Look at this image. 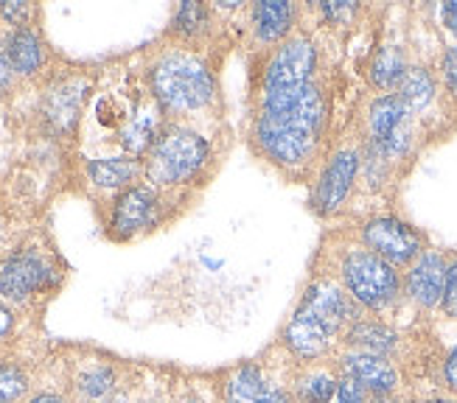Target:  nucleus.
Listing matches in <instances>:
<instances>
[{
	"label": "nucleus",
	"mask_w": 457,
	"mask_h": 403,
	"mask_svg": "<svg viewBox=\"0 0 457 403\" xmlns=\"http://www.w3.org/2000/svg\"><path fill=\"white\" fill-rule=\"evenodd\" d=\"M362 308L334 280H314L284 331V345L301 361L323 358L360 319Z\"/></svg>",
	"instance_id": "obj_1"
},
{
	"label": "nucleus",
	"mask_w": 457,
	"mask_h": 403,
	"mask_svg": "<svg viewBox=\"0 0 457 403\" xmlns=\"http://www.w3.org/2000/svg\"><path fill=\"white\" fill-rule=\"evenodd\" d=\"M326 120V101L320 85H312L306 98L287 115H258L255 140L262 152L281 169H297L312 160Z\"/></svg>",
	"instance_id": "obj_2"
},
{
	"label": "nucleus",
	"mask_w": 457,
	"mask_h": 403,
	"mask_svg": "<svg viewBox=\"0 0 457 403\" xmlns=\"http://www.w3.org/2000/svg\"><path fill=\"white\" fill-rule=\"evenodd\" d=\"M317 51L306 37H295L272 53L262 85V112L258 115H287L292 112L314 85Z\"/></svg>",
	"instance_id": "obj_3"
},
{
	"label": "nucleus",
	"mask_w": 457,
	"mask_h": 403,
	"mask_svg": "<svg viewBox=\"0 0 457 403\" xmlns=\"http://www.w3.org/2000/svg\"><path fill=\"white\" fill-rule=\"evenodd\" d=\"M340 280L362 311H385L402 294V277L387 260L365 247L348 250L340 260Z\"/></svg>",
	"instance_id": "obj_4"
},
{
	"label": "nucleus",
	"mask_w": 457,
	"mask_h": 403,
	"mask_svg": "<svg viewBox=\"0 0 457 403\" xmlns=\"http://www.w3.org/2000/svg\"><path fill=\"white\" fill-rule=\"evenodd\" d=\"M152 87L157 101L171 112H188L205 107L213 95V78L200 59L188 53H171L154 65Z\"/></svg>",
	"instance_id": "obj_5"
},
{
	"label": "nucleus",
	"mask_w": 457,
	"mask_h": 403,
	"mask_svg": "<svg viewBox=\"0 0 457 403\" xmlns=\"http://www.w3.org/2000/svg\"><path fill=\"white\" fill-rule=\"evenodd\" d=\"M208 160V144L188 129H169L154 140L149 157V174L154 183H186Z\"/></svg>",
	"instance_id": "obj_6"
},
{
	"label": "nucleus",
	"mask_w": 457,
	"mask_h": 403,
	"mask_svg": "<svg viewBox=\"0 0 457 403\" xmlns=\"http://www.w3.org/2000/svg\"><path fill=\"white\" fill-rule=\"evenodd\" d=\"M362 244L373 255L387 260L390 267H412L415 260L427 252L424 235L393 216H379V218L365 221Z\"/></svg>",
	"instance_id": "obj_7"
},
{
	"label": "nucleus",
	"mask_w": 457,
	"mask_h": 403,
	"mask_svg": "<svg viewBox=\"0 0 457 403\" xmlns=\"http://www.w3.org/2000/svg\"><path fill=\"white\" fill-rule=\"evenodd\" d=\"M410 110L404 107V101L390 93L379 95L368 110V135H370V146L379 149L382 157L387 160H399L407 154L410 140H412V127H410Z\"/></svg>",
	"instance_id": "obj_8"
},
{
	"label": "nucleus",
	"mask_w": 457,
	"mask_h": 403,
	"mask_svg": "<svg viewBox=\"0 0 457 403\" xmlns=\"http://www.w3.org/2000/svg\"><path fill=\"white\" fill-rule=\"evenodd\" d=\"M360 166H362V154L356 149H340L331 163L326 166L320 183L314 188V196H312V208L320 213V216H328L334 213L337 208L343 205L348 199L353 183H356V174H360Z\"/></svg>",
	"instance_id": "obj_9"
},
{
	"label": "nucleus",
	"mask_w": 457,
	"mask_h": 403,
	"mask_svg": "<svg viewBox=\"0 0 457 403\" xmlns=\"http://www.w3.org/2000/svg\"><path fill=\"white\" fill-rule=\"evenodd\" d=\"M337 373L348 375L373 395H395L402 384V373L393 365V358L373 356V353H360V350H345L337 361Z\"/></svg>",
	"instance_id": "obj_10"
},
{
	"label": "nucleus",
	"mask_w": 457,
	"mask_h": 403,
	"mask_svg": "<svg viewBox=\"0 0 457 403\" xmlns=\"http://www.w3.org/2000/svg\"><path fill=\"white\" fill-rule=\"evenodd\" d=\"M446 272L449 264L441 252H424L415 264L410 267L404 277V292L419 308H435L444 300V286H446Z\"/></svg>",
	"instance_id": "obj_11"
},
{
	"label": "nucleus",
	"mask_w": 457,
	"mask_h": 403,
	"mask_svg": "<svg viewBox=\"0 0 457 403\" xmlns=\"http://www.w3.org/2000/svg\"><path fill=\"white\" fill-rule=\"evenodd\" d=\"M51 277V269L37 252H20L12 255L0 267V294L9 300H26L37 289H43Z\"/></svg>",
	"instance_id": "obj_12"
},
{
	"label": "nucleus",
	"mask_w": 457,
	"mask_h": 403,
	"mask_svg": "<svg viewBox=\"0 0 457 403\" xmlns=\"http://www.w3.org/2000/svg\"><path fill=\"white\" fill-rule=\"evenodd\" d=\"M157 216V196L152 188H129L115 202L112 210V233L118 238H129L154 225Z\"/></svg>",
	"instance_id": "obj_13"
},
{
	"label": "nucleus",
	"mask_w": 457,
	"mask_h": 403,
	"mask_svg": "<svg viewBox=\"0 0 457 403\" xmlns=\"http://www.w3.org/2000/svg\"><path fill=\"white\" fill-rule=\"evenodd\" d=\"M343 341H345L348 350L393 358L395 353H399L402 336H399V331L385 325V322H379V319H356L353 325L345 331Z\"/></svg>",
	"instance_id": "obj_14"
},
{
	"label": "nucleus",
	"mask_w": 457,
	"mask_h": 403,
	"mask_svg": "<svg viewBox=\"0 0 457 403\" xmlns=\"http://www.w3.org/2000/svg\"><path fill=\"white\" fill-rule=\"evenodd\" d=\"M270 390L272 384L267 381L264 370L258 365H245L228 375L222 398L225 403H262L270 395Z\"/></svg>",
	"instance_id": "obj_15"
},
{
	"label": "nucleus",
	"mask_w": 457,
	"mask_h": 403,
	"mask_svg": "<svg viewBox=\"0 0 457 403\" xmlns=\"http://www.w3.org/2000/svg\"><path fill=\"white\" fill-rule=\"evenodd\" d=\"M295 9L292 4H281V0H267V4H255L253 9V29L262 43H278L292 26Z\"/></svg>",
	"instance_id": "obj_16"
},
{
	"label": "nucleus",
	"mask_w": 457,
	"mask_h": 403,
	"mask_svg": "<svg viewBox=\"0 0 457 403\" xmlns=\"http://www.w3.org/2000/svg\"><path fill=\"white\" fill-rule=\"evenodd\" d=\"M407 56L399 45H385L376 51L373 62H370V85L379 87V90H390V87H399L402 76L407 73Z\"/></svg>",
	"instance_id": "obj_17"
},
{
	"label": "nucleus",
	"mask_w": 457,
	"mask_h": 403,
	"mask_svg": "<svg viewBox=\"0 0 457 403\" xmlns=\"http://www.w3.org/2000/svg\"><path fill=\"white\" fill-rule=\"evenodd\" d=\"M395 95L404 101V107L410 112H421L424 107L432 104V98H435L432 73L427 68H407L399 87H395Z\"/></svg>",
	"instance_id": "obj_18"
},
{
	"label": "nucleus",
	"mask_w": 457,
	"mask_h": 403,
	"mask_svg": "<svg viewBox=\"0 0 457 403\" xmlns=\"http://www.w3.org/2000/svg\"><path fill=\"white\" fill-rule=\"evenodd\" d=\"M6 56L12 62V70L17 73H37L39 65H43V45H39V37L29 29H20L12 34Z\"/></svg>",
	"instance_id": "obj_19"
},
{
	"label": "nucleus",
	"mask_w": 457,
	"mask_h": 403,
	"mask_svg": "<svg viewBox=\"0 0 457 403\" xmlns=\"http://www.w3.org/2000/svg\"><path fill=\"white\" fill-rule=\"evenodd\" d=\"M340 384V373L331 370H309L297 378L295 384V400L297 403H331Z\"/></svg>",
	"instance_id": "obj_20"
},
{
	"label": "nucleus",
	"mask_w": 457,
	"mask_h": 403,
	"mask_svg": "<svg viewBox=\"0 0 457 403\" xmlns=\"http://www.w3.org/2000/svg\"><path fill=\"white\" fill-rule=\"evenodd\" d=\"M87 174L96 185L102 188H118L132 183V177L137 174L135 160H121V157H110V160H93L87 166Z\"/></svg>",
	"instance_id": "obj_21"
},
{
	"label": "nucleus",
	"mask_w": 457,
	"mask_h": 403,
	"mask_svg": "<svg viewBox=\"0 0 457 403\" xmlns=\"http://www.w3.org/2000/svg\"><path fill=\"white\" fill-rule=\"evenodd\" d=\"M157 135V118L152 112H141L135 120H129L127 129L121 132V144L132 154H144L149 146H154Z\"/></svg>",
	"instance_id": "obj_22"
},
{
	"label": "nucleus",
	"mask_w": 457,
	"mask_h": 403,
	"mask_svg": "<svg viewBox=\"0 0 457 403\" xmlns=\"http://www.w3.org/2000/svg\"><path fill=\"white\" fill-rule=\"evenodd\" d=\"M79 112V95L73 87H62V90H51L48 98V118L54 124H59V129H68Z\"/></svg>",
	"instance_id": "obj_23"
},
{
	"label": "nucleus",
	"mask_w": 457,
	"mask_h": 403,
	"mask_svg": "<svg viewBox=\"0 0 457 403\" xmlns=\"http://www.w3.org/2000/svg\"><path fill=\"white\" fill-rule=\"evenodd\" d=\"M79 392L90 400H102L115 390V373L110 367H93L79 375Z\"/></svg>",
	"instance_id": "obj_24"
},
{
	"label": "nucleus",
	"mask_w": 457,
	"mask_h": 403,
	"mask_svg": "<svg viewBox=\"0 0 457 403\" xmlns=\"http://www.w3.org/2000/svg\"><path fill=\"white\" fill-rule=\"evenodd\" d=\"M29 390V378L20 367H0V403H14L26 395Z\"/></svg>",
	"instance_id": "obj_25"
},
{
	"label": "nucleus",
	"mask_w": 457,
	"mask_h": 403,
	"mask_svg": "<svg viewBox=\"0 0 457 403\" xmlns=\"http://www.w3.org/2000/svg\"><path fill=\"white\" fill-rule=\"evenodd\" d=\"M205 20H208L205 6L186 0V4L180 6V12H177V17H174V26H177V31H183V34H196L205 26Z\"/></svg>",
	"instance_id": "obj_26"
},
{
	"label": "nucleus",
	"mask_w": 457,
	"mask_h": 403,
	"mask_svg": "<svg viewBox=\"0 0 457 403\" xmlns=\"http://www.w3.org/2000/svg\"><path fill=\"white\" fill-rule=\"evenodd\" d=\"M373 395L360 384V381H353L348 375H340V384H337V395L334 400L337 403H368Z\"/></svg>",
	"instance_id": "obj_27"
},
{
	"label": "nucleus",
	"mask_w": 457,
	"mask_h": 403,
	"mask_svg": "<svg viewBox=\"0 0 457 403\" xmlns=\"http://www.w3.org/2000/svg\"><path fill=\"white\" fill-rule=\"evenodd\" d=\"M441 308L446 317L457 319V260L449 264V272H446V286H444V300H441Z\"/></svg>",
	"instance_id": "obj_28"
},
{
	"label": "nucleus",
	"mask_w": 457,
	"mask_h": 403,
	"mask_svg": "<svg viewBox=\"0 0 457 403\" xmlns=\"http://www.w3.org/2000/svg\"><path fill=\"white\" fill-rule=\"evenodd\" d=\"M441 378H444V387L449 390V395L457 398V345H454V348L446 353V358H444Z\"/></svg>",
	"instance_id": "obj_29"
},
{
	"label": "nucleus",
	"mask_w": 457,
	"mask_h": 403,
	"mask_svg": "<svg viewBox=\"0 0 457 403\" xmlns=\"http://www.w3.org/2000/svg\"><path fill=\"white\" fill-rule=\"evenodd\" d=\"M441 70H444V82H446L449 93L457 95V45L449 48V51L444 53V65H441Z\"/></svg>",
	"instance_id": "obj_30"
},
{
	"label": "nucleus",
	"mask_w": 457,
	"mask_h": 403,
	"mask_svg": "<svg viewBox=\"0 0 457 403\" xmlns=\"http://www.w3.org/2000/svg\"><path fill=\"white\" fill-rule=\"evenodd\" d=\"M0 12H4V17L14 26H26V20L31 17V6L20 4V0H17V4H4V6H0Z\"/></svg>",
	"instance_id": "obj_31"
},
{
	"label": "nucleus",
	"mask_w": 457,
	"mask_h": 403,
	"mask_svg": "<svg viewBox=\"0 0 457 403\" xmlns=\"http://www.w3.org/2000/svg\"><path fill=\"white\" fill-rule=\"evenodd\" d=\"M323 12L331 20H351L356 14V6L348 0H334V4H323Z\"/></svg>",
	"instance_id": "obj_32"
},
{
	"label": "nucleus",
	"mask_w": 457,
	"mask_h": 403,
	"mask_svg": "<svg viewBox=\"0 0 457 403\" xmlns=\"http://www.w3.org/2000/svg\"><path fill=\"white\" fill-rule=\"evenodd\" d=\"M12 62H9V56H6V51L0 48V93H4L6 87H9V82H12Z\"/></svg>",
	"instance_id": "obj_33"
},
{
	"label": "nucleus",
	"mask_w": 457,
	"mask_h": 403,
	"mask_svg": "<svg viewBox=\"0 0 457 403\" xmlns=\"http://www.w3.org/2000/svg\"><path fill=\"white\" fill-rule=\"evenodd\" d=\"M292 400H295V398H292L289 390H284V387H272L270 395H267L262 403H292Z\"/></svg>",
	"instance_id": "obj_34"
},
{
	"label": "nucleus",
	"mask_w": 457,
	"mask_h": 403,
	"mask_svg": "<svg viewBox=\"0 0 457 403\" xmlns=\"http://www.w3.org/2000/svg\"><path fill=\"white\" fill-rule=\"evenodd\" d=\"M12 328H14V314H12L9 308L0 306V339L9 336V333H12Z\"/></svg>",
	"instance_id": "obj_35"
},
{
	"label": "nucleus",
	"mask_w": 457,
	"mask_h": 403,
	"mask_svg": "<svg viewBox=\"0 0 457 403\" xmlns=\"http://www.w3.org/2000/svg\"><path fill=\"white\" fill-rule=\"evenodd\" d=\"M444 20H446L449 31L457 37V0H452V4H446V6H444Z\"/></svg>",
	"instance_id": "obj_36"
},
{
	"label": "nucleus",
	"mask_w": 457,
	"mask_h": 403,
	"mask_svg": "<svg viewBox=\"0 0 457 403\" xmlns=\"http://www.w3.org/2000/svg\"><path fill=\"white\" fill-rule=\"evenodd\" d=\"M29 403H65V398H59V395H37V398H31Z\"/></svg>",
	"instance_id": "obj_37"
},
{
	"label": "nucleus",
	"mask_w": 457,
	"mask_h": 403,
	"mask_svg": "<svg viewBox=\"0 0 457 403\" xmlns=\"http://www.w3.org/2000/svg\"><path fill=\"white\" fill-rule=\"evenodd\" d=\"M421 403H457V398H452V395H432V398H424Z\"/></svg>",
	"instance_id": "obj_38"
},
{
	"label": "nucleus",
	"mask_w": 457,
	"mask_h": 403,
	"mask_svg": "<svg viewBox=\"0 0 457 403\" xmlns=\"http://www.w3.org/2000/svg\"><path fill=\"white\" fill-rule=\"evenodd\" d=\"M368 403H399L393 395H379V398H370Z\"/></svg>",
	"instance_id": "obj_39"
},
{
	"label": "nucleus",
	"mask_w": 457,
	"mask_h": 403,
	"mask_svg": "<svg viewBox=\"0 0 457 403\" xmlns=\"http://www.w3.org/2000/svg\"><path fill=\"white\" fill-rule=\"evenodd\" d=\"M183 403H205V400H196V398H191V400H183Z\"/></svg>",
	"instance_id": "obj_40"
},
{
	"label": "nucleus",
	"mask_w": 457,
	"mask_h": 403,
	"mask_svg": "<svg viewBox=\"0 0 457 403\" xmlns=\"http://www.w3.org/2000/svg\"><path fill=\"white\" fill-rule=\"evenodd\" d=\"M141 403H157V400H141Z\"/></svg>",
	"instance_id": "obj_41"
}]
</instances>
